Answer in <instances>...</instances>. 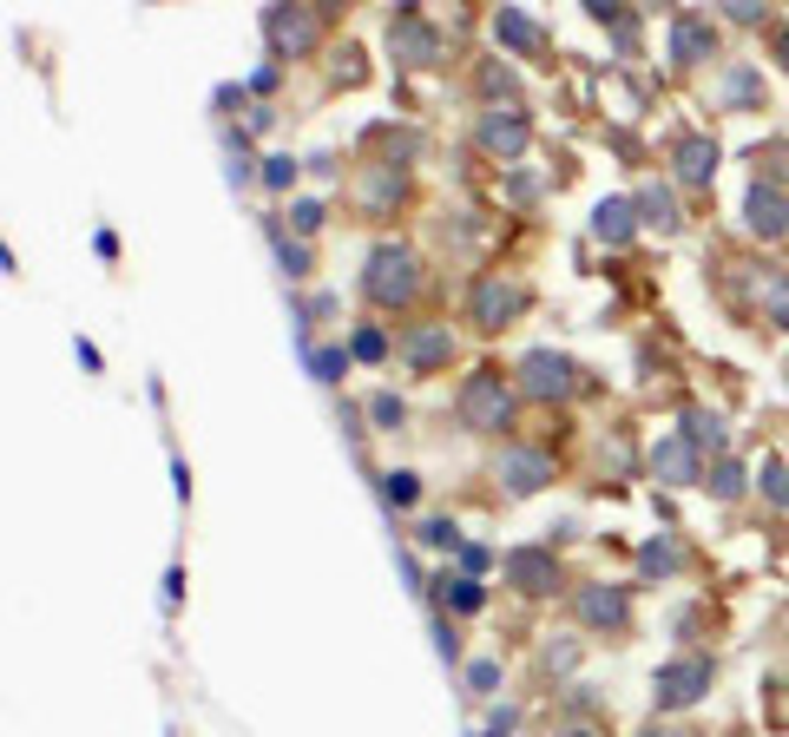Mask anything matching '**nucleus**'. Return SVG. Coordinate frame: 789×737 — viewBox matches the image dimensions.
I'll list each match as a JSON object with an SVG mask.
<instances>
[{
	"mask_svg": "<svg viewBox=\"0 0 789 737\" xmlns=\"http://www.w3.org/2000/svg\"><path fill=\"white\" fill-rule=\"evenodd\" d=\"M513 409H520V389H513V375H501L494 363L467 368L461 389H454V422H461L467 435H506V429H513Z\"/></svg>",
	"mask_w": 789,
	"mask_h": 737,
	"instance_id": "1",
	"label": "nucleus"
},
{
	"mask_svg": "<svg viewBox=\"0 0 789 737\" xmlns=\"http://www.w3.org/2000/svg\"><path fill=\"white\" fill-rule=\"evenodd\" d=\"M428 291V271L408 244H375L362 257V296L375 309H415V296Z\"/></svg>",
	"mask_w": 789,
	"mask_h": 737,
	"instance_id": "2",
	"label": "nucleus"
},
{
	"mask_svg": "<svg viewBox=\"0 0 789 737\" xmlns=\"http://www.w3.org/2000/svg\"><path fill=\"white\" fill-rule=\"evenodd\" d=\"M526 309H533V284H526V277H513V271H481V277L467 284V323H474L481 336H501V330H513Z\"/></svg>",
	"mask_w": 789,
	"mask_h": 737,
	"instance_id": "3",
	"label": "nucleus"
},
{
	"mask_svg": "<svg viewBox=\"0 0 789 737\" xmlns=\"http://www.w3.org/2000/svg\"><path fill=\"white\" fill-rule=\"evenodd\" d=\"M711 685H718V659H704V652L664 659V665H658V678H651V718H678V711H691L698 698H711Z\"/></svg>",
	"mask_w": 789,
	"mask_h": 737,
	"instance_id": "4",
	"label": "nucleus"
},
{
	"mask_svg": "<svg viewBox=\"0 0 789 737\" xmlns=\"http://www.w3.org/2000/svg\"><path fill=\"white\" fill-rule=\"evenodd\" d=\"M513 389H520V402H540V409H553V402H573L579 389H585V375L566 350H526L520 368H513Z\"/></svg>",
	"mask_w": 789,
	"mask_h": 737,
	"instance_id": "5",
	"label": "nucleus"
},
{
	"mask_svg": "<svg viewBox=\"0 0 789 737\" xmlns=\"http://www.w3.org/2000/svg\"><path fill=\"white\" fill-rule=\"evenodd\" d=\"M264 40H270V60H309L323 47V13L309 0H270L264 7Z\"/></svg>",
	"mask_w": 789,
	"mask_h": 737,
	"instance_id": "6",
	"label": "nucleus"
},
{
	"mask_svg": "<svg viewBox=\"0 0 789 737\" xmlns=\"http://www.w3.org/2000/svg\"><path fill=\"white\" fill-rule=\"evenodd\" d=\"M573 619L599 639H625L632 632V587H612V580L573 587Z\"/></svg>",
	"mask_w": 789,
	"mask_h": 737,
	"instance_id": "7",
	"label": "nucleus"
},
{
	"mask_svg": "<svg viewBox=\"0 0 789 737\" xmlns=\"http://www.w3.org/2000/svg\"><path fill=\"white\" fill-rule=\"evenodd\" d=\"M501 573H506V587L520 592V599H553V592L566 587L553 547H513V553L501 560Z\"/></svg>",
	"mask_w": 789,
	"mask_h": 737,
	"instance_id": "8",
	"label": "nucleus"
},
{
	"mask_svg": "<svg viewBox=\"0 0 789 737\" xmlns=\"http://www.w3.org/2000/svg\"><path fill=\"white\" fill-rule=\"evenodd\" d=\"M474 146L487 151V158H501V165H513L520 151L533 146V119H526V106H487L481 126H474Z\"/></svg>",
	"mask_w": 789,
	"mask_h": 737,
	"instance_id": "9",
	"label": "nucleus"
},
{
	"mask_svg": "<svg viewBox=\"0 0 789 737\" xmlns=\"http://www.w3.org/2000/svg\"><path fill=\"white\" fill-rule=\"evenodd\" d=\"M553 474H560V468H553V454H546V448H501V454H494V481H501L506 501L540 494Z\"/></svg>",
	"mask_w": 789,
	"mask_h": 737,
	"instance_id": "10",
	"label": "nucleus"
},
{
	"mask_svg": "<svg viewBox=\"0 0 789 737\" xmlns=\"http://www.w3.org/2000/svg\"><path fill=\"white\" fill-rule=\"evenodd\" d=\"M743 224H750L763 244H789V191L777 178H750V191H743Z\"/></svg>",
	"mask_w": 789,
	"mask_h": 737,
	"instance_id": "11",
	"label": "nucleus"
},
{
	"mask_svg": "<svg viewBox=\"0 0 789 737\" xmlns=\"http://www.w3.org/2000/svg\"><path fill=\"white\" fill-rule=\"evenodd\" d=\"M723 53L718 27H711V13H671V60L691 73V67H711Z\"/></svg>",
	"mask_w": 789,
	"mask_h": 737,
	"instance_id": "12",
	"label": "nucleus"
},
{
	"mask_svg": "<svg viewBox=\"0 0 789 737\" xmlns=\"http://www.w3.org/2000/svg\"><path fill=\"white\" fill-rule=\"evenodd\" d=\"M671 178H678L684 191H711V178H718V139L678 132V139H671Z\"/></svg>",
	"mask_w": 789,
	"mask_h": 737,
	"instance_id": "13",
	"label": "nucleus"
},
{
	"mask_svg": "<svg viewBox=\"0 0 789 737\" xmlns=\"http://www.w3.org/2000/svg\"><path fill=\"white\" fill-rule=\"evenodd\" d=\"M402 363L415 368V375H441V368L454 363V330L447 323H408L402 330Z\"/></svg>",
	"mask_w": 789,
	"mask_h": 737,
	"instance_id": "14",
	"label": "nucleus"
},
{
	"mask_svg": "<svg viewBox=\"0 0 789 737\" xmlns=\"http://www.w3.org/2000/svg\"><path fill=\"white\" fill-rule=\"evenodd\" d=\"M388 53H395L402 67H434V60H441V40H434V27L415 7H402V13L388 20Z\"/></svg>",
	"mask_w": 789,
	"mask_h": 737,
	"instance_id": "15",
	"label": "nucleus"
},
{
	"mask_svg": "<svg viewBox=\"0 0 789 737\" xmlns=\"http://www.w3.org/2000/svg\"><path fill=\"white\" fill-rule=\"evenodd\" d=\"M704 468H711V461L684 442V435H664V442L651 448V474H658L664 488H704Z\"/></svg>",
	"mask_w": 789,
	"mask_h": 737,
	"instance_id": "16",
	"label": "nucleus"
},
{
	"mask_svg": "<svg viewBox=\"0 0 789 737\" xmlns=\"http://www.w3.org/2000/svg\"><path fill=\"white\" fill-rule=\"evenodd\" d=\"M632 205H639V224L658 230V237H678V230H684V205H678V191L658 185V178H645V185L632 191Z\"/></svg>",
	"mask_w": 789,
	"mask_h": 737,
	"instance_id": "17",
	"label": "nucleus"
},
{
	"mask_svg": "<svg viewBox=\"0 0 789 737\" xmlns=\"http://www.w3.org/2000/svg\"><path fill=\"white\" fill-rule=\"evenodd\" d=\"M639 230H645V224H639V205H632V198H605V205L592 212V237H599V244H632Z\"/></svg>",
	"mask_w": 789,
	"mask_h": 737,
	"instance_id": "18",
	"label": "nucleus"
},
{
	"mask_svg": "<svg viewBox=\"0 0 789 737\" xmlns=\"http://www.w3.org/2000/svg\"><path fill=\"white\" fill-rule=\"evenodd\" d=\"M678 435H684V442L698 448L704 461H718L723 442H730V429H723V415H718V409H684V429H678Z\"/></svg>",
	"mask_w": 789,
	"mask_h": 737,
	"instance_id": "19",
	"label": "nucleus"
},
{
	"mask_svg": "<svg viewBox=\"0 0 789 737\" xmlns=\"http://www.w3.org/2000/svg\"><path fill=\"white\" fill-rule=\"evenodd\" d=\"M494 40L513 47V53H546V33H540L520 7H494Z\"/></svg>",
	"mask_w": 789,
	"mask_h": 737,
	"instance_id": "20",
	"label": "nucleus"
},
{
	"mask_svg": "<svg viewBox=\"0 0 789 737\" xmlns=\"http://www.w3.org/2000/svg\"><path fill=\"white\" fill-rule=\"evenodd\" d=\"M684 567V553H678V540L671 533H658V540H645L639 547V580H671Z\"/></svg>",
	"mask_w": 789,
	"mask_h": 737,
	"instance_id": "21",
	"label": "nucleus"
},
{
	"mask_svg": "<svg viewBox=\"0 0 789 737\" xmlns=\"http://www.w3.org/2000/svg\"><path fill=\"white\" fill-rule=\"evenodd\" d=\"M704 488H711V501H743V488H750V481H743V461H737V454H718V461L704 468Z\"/></svg>",
	"mask_w": 789,
	"mask_h": 737,
	"instance_id": "22",
	"label": "nucleus"
},
{
	"mask_svg": "<svg viewBox=\"0 0 789 737\" xmlns=\"http://www.w3.org/2000/svg\"><path fill=\"white\" fill-rule=\"evenodd\" d=\"M441 599H447L454 612H481V606H487V587H481L474 573H441Z\"/></svg>",
	"mask_w": 789,
	"mask_h": 737,
	"instance_id": "23",
	"label": "nucleus"
},
{
	"mask_svg": "<svg viewBox=\"0 0 789 737\" xmlns=\"http://www.w3.org/2000/svg\"><path fill=\"white\" fill-rule=\"evenodd\" d=\"M388 198H402V171H395V165H382V171L362 185V212H368V218H382V212H388Z\"/></svg>",
	"mask_w": 789,
	"mask_h": 737,
	"instance_id": "24",
	"label": "nucleus"
},
{
	"mask_svg": "<svg viewBox=\"0 0 789 737\" xmlns=\"http://www.w3.org/2000/svg\"><path fill=\"white\" fill-rule=\"evenodd\" d=\"M388 350H395V343H388L382 323H356V336H349V356H356V363H388Z\"/></svg>",
	"mask_w": 789,
	"mask_h": 737,
	"instance_id": "25",
	"label": "nucleus"
},
{
	"mask_svg": "<svg viewBox=\"0 0 789 737\" xmlns=\"http://www.w3.org/2000/svg\"><path fill=\"white\" fill-rule=\"evenodd\" d=\"M763 323H770V330H789V271H770V277H763Z\"/></svg>",
	"mask_w": 789,
	"mask_h": 737,
	"instance_id": "26",
	"label": "nucleus"
},
{
	"mask_svg": "<svg viewBox=\"0 0 789 737\" xmlns=\"http://www.w3.org/2000/svg\"><path fill=\"white\" fill-rule=\"evenodd\" d=\"M718 13L730 27H763V20L777 13V0H718Z\"/></svg>",
	"mask_w": 789,
	"mask_h": 737,
	"instance_id": "27",
	"label": "nucleus"
},
{
	"mask_svg": "<svg viewBox=\"0 0 789 737\" xmlns=\"http://www.w3.org/2000/svg\"><path fill=\"white\" fill-rule=\"evenodd\" d=\"M757 488L777 501V508H789V461H777V454H763V468H757Z\"/></svg>",
	"mask_w": 789,
	"mask_h": 737,
	"instance_id": "28",
	"label": "nucleus"
},
{
	"mask_svg": "<svg viewBox=\"0 0 789 737\" xmlns=\"http://www.w3.org/2000/svg\"><path fill=\"white\" fill-rule=\"evenodd\" d=\"M730 106H750V112H763V86H757V73L750 67H730Z\"/></svg>",
	"mask_w": 789,
	"mask_h": 737,
	"instance_id": "29",
	"label": "nucleus"
},
{
	"mask_svg": "<svg viewBox=\"0 0 789 737\" xmlns=\"http://www.w3.org/2000/svg\"><path fill=\"white\" fill-rule=\"evenodd\" d=\"M415 540H422V547H434V553H461V527H454V520H422V527H415Z\"/></svg>",
	"mask_w": 789,
	"mask_h": 737,
	"instance_id": "30",
	"label": "nucleus"
},
{
	"mask_svg": "<svg viewBox=\"0 0 789 737\" xmlns=\"http://www.w3.org/2000/svg\"><path fill=\"white\" fill-rule=\"evenodd\" d=\"M481 92H487V99H494V106H520V99H513V92H520V79H513V67H481Z\"/></svg>",
	"mask_w": 789,
	"mask_h": 737,
	"instance_id": "31",
	"label": "nucleus"
},
{
	"mask_svg": "<svg viewBox=\"0 0 789 737\" xmlns=\"http://www.w3.org/2000/svg\"><path fill=\"white\" fill-rule=\"evenodd\" d=\"M382 501L388 508H415L422 501V481L415 474H382Z\"/></svg>",
	"mask_w": 789,
	"mask_h": 737,
	"instance_id": "32",
	"label": "nucleus"
},
{
	"mask_svg": "<svg viewBox=\"0 0 789 737\" xmlns=\"http://www.w3.org/2000/svg\"><path fill=\"white\" fill-rule=\"evenodd\" d=\"M494 685H501V659H474V665H467V691H474V698H494Z\"/></svg>",
	"mask_w": 789,
	"mask_h": 737,
	"instance_id": "33",
	"label": "nucleus"
},
{
	"mask_svg": "<svg viewBox=\"0 0 789 737\" xmlns=\"http://www.w3.org/2000/svg\"><path fill=\"white\" fill-rule=\"evenodd\" d=\"M368 415H375V429H402V415H408V409L382 389V395H368Z\"/></svg>",
	"mask_w": 789,
	"mask_h": 737,
	"instance_id": "34",
	"label": "nucleus"
},
{
	"mask_svg": "<svg viewBox=\"0 0 789 737\" xmlns=\"http://www.w3.org/2000/svg\"><path fill=\"white\" fill-rule=\"evenodd\" d=\"M264 185H270V191H289V185H296V158H289V151L264 158Z\"/></svg>",
	"mask_w": 789,
	"mask_h": 737,
	"instance_id": "35",
	"label": "nucleus"
},
{
	"mask_svg": "<svg viewBox=\"0 0 789 737\" xmlns=\"http://www.w3.org/2000/svg\"><path fill=\"white\" fill-rule=\"evenodd\" d=\"M309 368H316L323 382H343V368H349V350H309Z\"/></svg>",
	"mask_w": 789,
	"mask_h": 737,
	"instance_id": "36",
	"label": "nucleus"
},
{
	"mask_svg": "<svg viewBox=\"0 0 789 737\" xmlns=\"http://www.w3.org/2000/svg\"><path fill=\"white\" fill-rule=\"evenodd\" d=\"M585 13H592L599 27H619V20H625V0H585Z\"/></svg>",
	"mask_w": 789,
	"mask_h": 737,
	"instance_id": "37",
	"label": "nucleus"
},
{
	"mask_svg": "<svg viewBox=\"0 0 789 737\" xmlns=\"http://www.w3.org/2000/svg\"><path fill=\"white\" fill-rule=\"evenodd\" d=\"M639 737H704V731H691V725H678V718H651Z\"/></svg>",
	"mask_w": 789,
	"mask_h": 737,
	"instance_id": "38",
	"label": "nucleus"
},
{
	"mask_svg": "<svg viewBox=\"0 0 789 737\" xmlns=\"http://www.w3.org/2000/svg\"><path fill=\"white\" fill-rule=\"evenodd\" d=\"M454 560H461V573H481L494 553H487V547H474V540H461V553H454Z\"/></svg>",
	"mask_w": 789,
	"mask_h": 737,
	"instance_id": "39",
	"label": "nucleus"
},
{
	"mask_svg": "<svg viewBox=\"0 0 789 737\" xmlns=\"http://www.w3.org/2000/svg\"><path fill=\"white\" fill-rule=\"evenodd\" d=\"M573 659H579V646H546V652H540L546 671H573Z\"/></svg>",
	"mask_w": 789,
	"mask_h": 737,
	"instance_id": "40",
	"label": "nucleus"
},
{
	"mask_svg": "<svg viewBox=\"0 0 789 737\" xmlns=\"http://www.w3.org/2000/svg\"><path fill=\"white\" fill-rule=\"evenodd\" d=\"M323 218H329L323 205H296V230H303V237H316V230H323Z\"/></svg>",
	"mask_w": 789,
	"mask_h": 737,
	"instance_id": "41",
	"label": "nucleus"
},
{
	"mask_svg": "<svg viewBox=\"0 0 789 737\" xmlns=\"http://www.w3.org/2000/svg\"><path fill=\"white\" fill-rule=\"evenodd\" d=\"M284 271L289 277H309V250L303 244H284Z\"/></svg>",
	"mask_w": 789,
	"mask_h": 737,
	"instance_id": "42",
	"label": "nucleus"
},
{
	"mask_svg": "<svg viewBox=\"0 0 789 737\" xmlns=\"http://www.w3.org/2000/svg\"><path fill=\"white\" fill-rule=\"evenodd\" d=\"M434 646H441V659L461 665V646H454V626H434Z\"/></svg>",
	"mask_w": 789,
	"mask_h": 737,
	"instance_id": "43",
	"label": "nucleus"
},
{
	"mask_svg": "<svg viewBox=\"0 0 789 737\" xmlns=\"http://www.w3.org/2000/svg\"><path fill=\"white\" fill-rule=\"evenodd\" d=\"M770 53L783 60V73H789V20H777V27H770Z\"/></svg>",
	"mask_w": 789,
	"mask_h": 737,
	"instance_id": "44",
	"label": "nucleus"
},
{
	"mask_svg": "<svg viewBox=\"0 0 789 737\" xmlns=\"http://www.w3.org/2000/svg\"><path fill=\"white\" fill-rule=\"evenodd\" d=\"M553 737H599V731H592V725H560Z\"/></svg>",
	"mask_w": 789,
	"mask_h": 737,
	"instance_id": "45",
	"label": "nucleus"
},
{
	"mask_svg": "<svg viewBox=\"0 0 789 737\" xmlns=\"http://www.w3.org/2000/svg\"><path fill=\"white\" fill-rule=\"evenodd\" d=\"M487 737H506V731H487Z\"/></svg>",
	"mask_w": 789,
	"mask_h": 737,
	"instance_id": "46",
	"label": "nucleus"
},
{
	"mask_svg": "<svg viewBox=\"0 0 789 737\" xmlns=\"http://www.w3.org/2000/svg\"><path fill=\"white\" fill-rule=\"evenodd\" d=\"M783 375H789V368H783Z\"/></svg>",
	"mask_w": 789,
	"mask_h": 737,
	"instance_id": "47",
	"label": "nucleus"
}]
</instances>
